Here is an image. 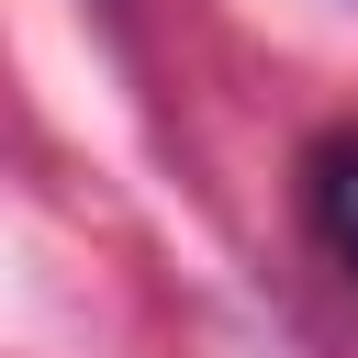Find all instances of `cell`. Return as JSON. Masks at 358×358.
Segmentation results:
<instances>
[{"mask_svg": "<svg viewBox=\"0 0 358 358\" xmlns=\"http://www.w3.org/2000/svg\"><path fill=\"white\" fill-rule=\"evenodd\" d=\"M302 213H313L324 257H336V268L358 280V123L313 134V157H302Z\"/></svg>", "mask_w": 358, "mask_h": 358, "instance_id": "1", "label": "cell"}]
</instances>
